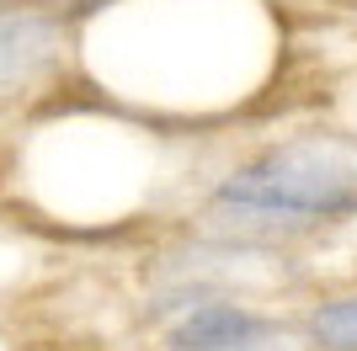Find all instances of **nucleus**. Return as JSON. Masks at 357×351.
<instances>
[{"instance_id": "f257e3e1", "label": "nucleus", "mask_w": 357, "mask_h": 351, "mask_svg": "<svg viewBox=\"0 0 357 351\" xmlns=\"http://www.w3.org/2000/svg\"><path fill=\"white\" fill-rule=\"evenodd\" d=\"M219 203L240 213H304L326 219L357 203V160H347L336 144H288L267 160L245 165L219 187Z\"/></svg>"}, {"instance_id": "f03ea898", "label": "nucleus", "mask_w": 357, "mask_h": 351, "mask_svg": "<svg viewBox=\"0 0 357 351\" xmlns=\"http://www.w3.org/2000/svg\"><path fill=\"white\" fill-rule=\"evenodd\" d=\"M283 330H272L261 314L235 304H203L197 314L171 330V351H240V346H261V341H278Z\"/></svg>"}, {"instance_id": "7ed1b4c3", "label": "nucleus", "mask_w": 357, "mask_h": 351, "mask_svg": "<svg viewBox=\"0 0 357 351\" xmlns=\"http://www.w3.org/2000/svg\"><path fill=\"white\" fill-rule=\"evenodd\" d=\"M54 54V27L43 16H0V86H22Z\"/></svg>"}, {"instance_id": "20e7f679", "label": "nucleus", "mask_w": 357, "mask_h": 351, "mask_svg": "<svg viewBox=\"0 0 357 351\" xmlns=\"http://www.w3.org/2000/svg\"><path fill=\"white\" fill-rule=\"evenodd\" d=\"M310 341L320 351H357V298H336V304L314 309Z\"/></svg>"}, {"instance_id": "39448f33", "label": "nucleus", "mask_w": 357, "mask_h": 351, "mask_svg": "<svg viewBox=\"0 0 357 351\" xmlns=\"http://www.w3.org/2000/svg\"><path fill=\"white\" fill-rule=\"evenodd\" d=\"M278 346H288V341L278 336V341H261V346H240V351H278Z\"/></svg>"}]
</instances>
